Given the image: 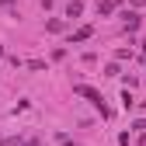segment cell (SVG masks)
<instances>
[{
	"instance_id": "3957f363",
	"label": "cell",
	"mask_w": 146,
	"mask_h": 146,
	"mask_svg": "<svg viewBox=\"0 0 146 146\" xmlns=\"http://www.w3.org/2000/svg\"><path fill=\"white\" fill-rule=\"evenodd\" d=\"M122 17H125V21H122V25H125V31H136V28H139V14H136V11H125Z\"/></svg>"
},
{
	"instance_id": "52a82bcc",
	"label": "cell",
	"mask_w": 146,
	"mask_h": 146,
	"mask_svg": "<svg viewBox=\"0 0 146 146\" xmlns=\"http://www.w3.org/2000/svg\"><path fill=\"white\" fill-rule=\"evenodd\" d=\"M45 28H49V31H63V21H59V17H52V21H45Z\"/></svg>"
},
{
	"instance_id": "9c48e42d",
	"label": "cell",
	"mask_w": 146,
	"mask_h": 146,
	"mask_svg": "<svg viewBox=\"0 0 146 146\" xmlns=\"http://www.w3.org/2000/svg\"><path fill=\"white\" fill-rule=\"evenodd\" d=\"M104 73H108V77H118L122 70H118V63H108V66H104Z\"/></svg>"
},
{
	"instance_id": "8fae6325",
	"label": "cell",
	"mask_w": 146,
	"mask_h": 146,
	"mask_svg": "<svg viewBox=\"0 0 146 146\" xmlns=\"http://www.w3.org/2000/svg\"><path fill=\"white\" fill-rule=\"evenodd\" d=\"M21 146H38V139H25V143H21Z\"/></svg>"
},
{
	"instance_id": "6da1fadb",
	"label": "cell",
	"mask_w": 146,
	"mask_h": 146,
	"mask_svg": "<svg viewBox=\"0 0 146 146\" xmlns=\"http://www.w3.org/2000/svg\"><path fill=\"white\" fill-rule=\"evenodd\" d=\"M73 94L87 98V101H90V104H94L98 111H101V118H108V115H111V111H108V104H104V98H101V90H94L90 84H77V87H73Z\"/></svg>"
},
{
	"instance_id": "277c9868",
	"label": "cell",
	"mask_w": 146,
	"mask_h": 146,
	"mask_svg": "<svg viewBox=\"0 0 146 146\" xmlns=\"http://www.w3.org/2000/svg\"><path fill=\"white\" fill-rule=\"evenodd\" d=\"M90 35H94V28H90V25H84V28H77V31H73V38H70V42H87Z\"/></svg>"
},
{
	"instance_id": "8992f818",
	"label": "cell",
	"mask_w": 146,
	"mask_h": 146,
	"mask_svg": "<svg viewBox=\"0 0 146 146\" xmlns=\"http://www.w3.org/2000/svg\"><path fill=\"white\" fill-rule=\"evenodd\" d=\"M21 143H25L21 136H7V139H0V146H21Z\"/></svg>"
},
{
	"instance_id": "5b68a950",
	"label": "cell",
	"mask_w": 146,
	"mask_h": 146,
	"mask_svg": "<svg viewBox=\"0 0 146 146\" xmlns=\"http://www.w3.org/2000/svg\"><path fill=\"white\" fill-rule=\"evenodd\" d=\"M84 14V4H80V0H70V4H66V17H80Z\"/></svg>"
},
{
	"instance_id": "30bf717a",
	"label": "cell",
	"mask_w": 146,
	"mask_h": 146,
	"mask_svg": "<svg viewBox=\"0 0 146 146\" xmlns=\"http://www.w3.org/2000/svg\"><path fill=\"white\" fill-rule=\"evenodd\" d=\"M132 129H136V132H143V136H146V118H139V122H136V125H132Z\"/></svg>"
},
{
	"instance_id": "ba28073f",
	"label": "cell",
	"mask_w": 146,
	"mask_h": 146,
	"mask_svg": "<svg viewBox=\"0 0 146 146\" xmlns=\"http://www.w3.org/2000/svg\"><path fill=\"white\" fill-rule=\"evenodd\" d=\"M122 104H125V111H129V108L136 104V101H132V94H129V90H122Z\"/></svg>"
},
{
	"instance_id": "7a4b0ae2",
	"label": "cell",
	"mask_w": 146,
	"mask_h": 146,
	"mask_svg": "<svg viewBox=\"0 0 146 146\" xmlns=\"http://www.w3.org/2000/svg\"><path fill=\"white\" fill-rule=\"evenodd\" d=\"M115 7H118V0H98V14H101V17L115 14Z\"/></svg>"
}]
</instances>
